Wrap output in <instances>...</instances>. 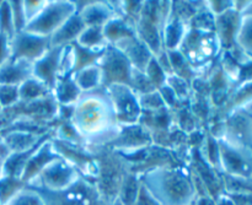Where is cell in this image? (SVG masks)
Segmentation results:
<instances>
[{
    "label": "cell",
    "mask_w": 252,
    "mask_h": 205,
    "mask_svg": "<svg viewBox=\"0 0 252 205\" xmlns=\"http://www.w3.org/2000/svg\"><path fill=\"white\" fill-rule=\"evenodd\" d=\"M100 88L81 93L73 105L70 116L71 127L76 134L88 143L97 145L110 144L121 132L110 97Z\"/></svg>",
    "instance_id": "1"
},
{
    "label": "cell",
    "mask_w": 252,
    "mask_h": 205,
    "mask_svg": "<svg viewBox=\"0 0 252 205\" xmlns=\"http://www.w3.org/2000/svg\"><path fill=\"white\" fill-rule=\"evenodd\" d=\"M138 176L160 205H189L197 199L192 174L184 167L155 166Z\"/></svg>",
    "instance_id": "2"
},
{
    "label": "cell",
    "mask_w": 252,
    "mask_h": 205,
    "mask_svg": "<svg viewBox=\"0 0 252 205\" xmlns=\"http://www.w3.org/2000/svg\"><path fill=\"white\" fill-rule=\"evenodd\" d=\"M219 49L220 44L216 32L199 31L189 27L179 51L197 73L216 58Z\"/></svg>",
    "instance_id": "3"
},
{
    "label": "cell",
    "mask_w": 252,
    "mask_h": 205,
    "mask_svg": "<svg viewBox=\"0 0 252 205\" xmlns=\"http://www.w3.org/2000/svg\"><path fill=\"white\" fill-rule=\"evenodd\" d=\"M34 191L38 192L42 197L44 205H111L100 193L96 183H91L83 176L79 177L78 181L63 191Z\"/></svg>",
    "instance_id": "4"
},
{
    "label": "cell",
    "mask_w": 252,
    "mask_h": 205,
    "mask_svg": "<svg viewBox=\"0 0 252 205\" xmlns=\"http://www.w3.org/2000/svg\"><path fill=\"white\" fill-rule=\"evenodd\" d=\"M75 12L74 1H47L37 16L26 25L25 31L38 36L51 37Z\"/></svg>",
    "instance_id": "5"
},
{
    "label": "cell",
    "mask_w": 252,
    "mask_h": 205,
    "mask_svg": "<svg viewBox=\"0 0 252 205\" xmlns=\"http://www.w3.org/2000/svg\"><path fill=\"white\" fill-rule=\"evenodd\" d=\"M105 88L112 103L116 119L121 127L138 124L142 117L139 96L127 85H110Z\"/></svg>",
    "instance_id": "6"
},
{
    "label": "cell",
    "mask_w": 252,
    "mask_h": 205,
    "mask_svg": "<svg viewBox=\"0 0 252 205\" xmlns=\"http://www.w3.org/2000/svg\"><path fill=\"white\" fill-rule=\"evenodd\" d=\"M80 176L81 175L73 165L61 157L48 165L33 181L27 183L26 186L34 189L58 192L70 187L74 182L78 181Z\"/></svg>",
    "instance_id": "7"
},
{
    "label": "cell",
    "mask_w": 252,
    "mask_h": 205,
    "mask_svg": "<svg viewBox=\"0 0 252 205\" xmlns=\"http://www.w3.org/2000/svg\"><path fill=\"white\" fill-rule=\"evenodd\" d=\"M97 65L102 73V88L115 84L129 86L133 66L116 46L107 44Z\"/></svg>",
    "instance_id": "8"
},
{
    "label": "cell",
    "mask_w": 252,
    "mask_h": 205,
    "mask_svg": "<svg viewBox=\"0 0 252 205\" xmlns=\"http://www.w3.org/2000/svg\"><path fill=\"white\" fill-rule=\"evenodd\" d=\"M10 59H22L30 63H36L51 49V38L22 31L15 34L10 41Z\"/></svg>",
    "instance_id": "9"
},
{
    "label": "cell",
    "mask_w": 252,
    "mask_h": 205,
    "mask_svg": "<svg viewBox=\"0 0 252 205\" xmlns=\"http://www.w3.org/2000/svg\"><path fill=\"white\" fill-rule=\"evenodd\" d=\"M64 48L65 47L51 48L39 60L33 63V68H32V76L48 86L52 91L61 74Z\"/></svg>",
    "instance_id": "10"
},
{
    "label": "cell",
    "mask_w": 252,
    "mask_h": 205,
    "mask_svg": "<svg viewBox=\"0 0 252 205\" xmlns=\"http://www.w3.org/2000/svg\"><path fill=\"white\" fill-rule=\"evenodd\" d=\"M61 155L58 154V151L54 147L53 142H52V138H49L48 140L41 144V146L36 150V151L32 154V156L30 157L29 162L26 164V167L24 170V174L21 176V181L25 184L30 183L31 181H33L44 169H46L48 165H51L52 162L56 161V160L61 159Z\"/></svg>",
    "instance_id": "11"
},
{
    "label": "cell",
    "mask_w": 252,
    "mask_h": 205,
    "mask_svg": "<svg viewBox=\"0 0 252 205\" xmlns=\"http://www.w3.org/2000/svg\"><path fill=\"white\" fill-rule=\"evenodd\" d=\"M240 12L230 9L224 14L216 16V34L218 37L220 48L231 49L236 44L239 26H240Z\"/></svg>",
    "instance_id": "12"
},
{
    "label": "cell",
    "mask_w": 252,
    "mask_h": 205,
    "mask_svg": "<svg viewBox=\"0 0 252 205\" xmlns=\"http://www.w3.org/2000/svg\"><path fill=\"white\" fill-rule=\"evenodd\" d=\"M152 144V138L143 125L138 124L121 127L118 137L112 142L113 146L120 147L122 151L144 149Z\"/></svg>",
    "instance_id": "13"
},
{
    "label": "cell",
    "mask_w": 252,
    "mask_h": 205,
    "mask_svg": "<svg viewBox=\"0 0 252 205\" xmlns=\"http://www.w3.org/2000/svg\"><path fill=\"white\" fill-rule=\"evenodd\" d=\"M115 46L127 57L130 65L139 71H145L149 61L154 58L153 52L137 36L123 39Z\"/></svg>",
    "instance_id": "14"
},
{
    "label": "cell",
    "mask_w": 252,
    "mask_h": 205,
    "mask_svg": "<svg viewBox=\"0 0 252 205\" xmlns=\"http://www.w3.org/2000/svg\"><path fill=\"white\" fill-rule=\"evenodd\" d=\"M33 63L22 59H9L0 66V85L20 86L32 78Z\"/></svg>",
    "instance_id": "15"
},
{
    "label": "cell",
    "mask_w": 252,
    "mask_h": 205,
    "mask_svg": "<svg viewBox=\"0 0 252 205\" xmlns=\"http://www.w3.org/2000/svg\"><path fill=\"white\" fill-rule=\"evenodd\" d=\"M85 24L83 22L81 17L78 14H74L69 17L49 38H51V48L57 47H65L76 42L81 32L85 29Z\"/></svg>",
    "instance_id": "16"
},
{
    "label": "cell",
    "mask_w": 252,
    "mask_h": 205,
    "mask_svg": "<svg viewBox=\"0 0 252 205\" xmlns=\"http://www.w3.org/2000/svg\"><path fill=\"white\" fill-rule=\"evenodd\" d=\"M49 138H51L49 134H44L43 137L41 138V140H39L33 147H31V149L26 150V151L12 152V154L7 155L6 159L2 162V176H9L14 177V178L21 179V176L22 174H24V170L25 167H26V164L29 162L30 157H31L32 154L41 146V144H43V143L46 142V140H48Z\"/></svg>",
    "instance_id": "17"
},
{
    "label": "cell",
    "mask_w": 252,
    "mask_h": 205,
    "mask_svg": "<svg viewBox=\"0 0 252 205\" xmlns=\"http://www.w3.org/2000/svg\"><path fill=\"white\" fill-rule=\"evenodd\" d=\"M78 15L86 27H103L112 17L116 16L110 4L103 1H89V4L80 12H78Z\"/></svg>",
    "instance_id": "18"
},
{
    "label": "cell",
    "mask_w": 252,
    "mask_h": 205,
    "mask_svg": "<svg viewBox=\"0 0 252 205\" xmlns=\"http://www.w3.org/2000/svg\"><path fill=\"white\" fill-rule=\"evenodd\" d=\"M189 27V24L185 22L184 20L170 15L161 32L162 47H164L165 51L179 49Z\"/></svg>",
    "instance_id": "19"
},
{
    "label": "cell",
    "mask_w": 252,
    "mask_h": 205,
    "mask_svg": "<svg viewBox=\"0 0 252 205\" xmlns=\"http://www.w3.org/2000/svg\"><path fill=\"white\" fill-rule=\"evenodd\" d=\"M53 97L62 106H73L79 97L81 96V90L76 85L75 80L73 78V74L65 76H59L57 79V83L54 85Z\"/></svg>",
    "instance_id": "20"
},
{
    "label": "cell",
    "mask_w": 252,
    "mask_h": 205,
    "mask_svg": "<svg viewBox=\"0 0 252 205\" xmlns=\"http://www.w3.org/2000/svg\"><path fill=\"white\" fill-rule=\"evenodd\" d=\"M103 34L108 44H117L126 38L137 36L135 29L125 17L115 16L103 26Z\"/></svg>",
    "instance_id": "21"
},
{
    "label": "cell",
    "mask_w": 252,
    "mask_h": 205,
    "mask_svg": "<svg viewBox=\"0 0 252 205\" xmlns=\"http://www.w3.org/2000/svg\"><path fill=\"white\" fill-rule=\"evenodd\" d=\"M42 137L43 135H41V137H34L31 133L14 130V132H9L7 134L2 135L1 143L6 147L9 154H12V152H21L31 149V147H33L41 140Z\"/></svg>",
    "instance_id": "22"
},
{
    "label": "cell",
    "mask_w": 252,
    "mask_h": 205,
    "mask_svg": "<svg viewBox=\"0 0 252 205\" xmlns=\"http://www.w3.org/2000/svg\"><path fill=\"white\" fill-rule=\"evenodd\" d=\"M71 48H73V56H74V70L73 74L76 71L81 70L84 68H88V66L97 65L98 61H100L101 57L103 56V52L105 48L102 49H90L85 48V47H81L80 44H78L76 42H73L70 44Z\"/></svg>",
    "instance_id": "23"
},
{
    "label": "cell",
    "mask_w": 252,
    "mask_h": 205,
    "mask_svg": "<svg viewBox=\"0 0 252 205\" xmlns=\"http://www.w3.org/2000/svg\"><path fill=\"white\" fill-rule=\"evenodd\" d=\"M73 78L83 93L102 88V73L98 65L81 69L73 74Z\"/></svg>",
    "instance_id": "24"
},
{
    "label": "cell",
    "mask_w": 252,
    "mask_h": 205,
    "mask_svg": "<svg viewBox=\"0 0 252 205\" xmlns=\"http://www.w3.org/2000/svg\"><path fill=\"white\" fill-rule=\"evenodd\" d=\"M19 95L20 102L30 103L33 102V101L43 100V98L52 96L53 93L48 86H46L43 83L32 76L19 86Z\"/></svg>",
    "instance_id": "25"
},
{
    "label": "cell",
    "mask_w": 252,
    "mask_h": 205,
    "mask_svg": "<svg viewBox=\"0 0 252 205\" xmlns=\"http://www.w3.org/2000/svg\"><path fill=\"white\" fill-rule=\"evenodd\" d=\"M166 53L170 59V63H171L174 75L184 79V80H186L187 83L192 85V83L196 80L197 73L194 71V69L189 65V63L186 60L184 54H182L179 49H176V51H166Z\"/></svg>",
    "instance_id": "26"
},
{
    "label": "cell",
    "mask_w": 252,
    "mask_h": 205,
    "mask_svg": "<svg viewBox=\"0 0 252 205\" xmlns=\"http://www.w3.org/2000/svg\"><path fill=\"white\" fill-rule=\"evenodd\" d=\"M140 179L137 174H128L125 176L117 199L123 205H133L138 198L140 191Z\"/></svg>",
    "instance_id": "27"
},
{
    "label": "cell",
    "mask_w": 252,
    "mask_h": 205,
    "mask_svg": "<svg viewBox=\"0 0 252 205\" xmlns=\"http://www.w3.org/2000/svg\"><path fill=\"white\" fill-rule=\"evenodd\" d=\"M76 43L90 49H102L108 44L103 34V27L97 26L85 27V29L76 39Z\"/></svg>",
    "instance_id": "28"
},
{
    "label": "cell",
    "mask_w": 252,
    "mask_h": 205,
    "mask_svg": "<svg viewBox=\"0 0 252 205\" xmlns=\"http://www.w3.org/2000/svg\"><path fill=\"white\" fill-rule=\"evenodd\" d=\"M189 26L199 31L214 32L216 31V16L207 7V4H204L189 20Z\"/></svg>",
    "instance_id": "29"
},
{
    "label": "cell",
    "mask_w": 252,
    "mask_h": 205,
    "mask_svg": "<svg viewBox=\"0 0 252 205\" xmlns=\"http://www.w3.org/2000/svg\"><path fill=\"white\" fill-rule=\"evenodd\" d=\"M26 184L20 178L2 176L0 177V205H5L11 198H14Z\"/></svg>",
    "instance_id": "30"
},
{
    "label": "cell",
    "mask_w": 252,
    "mask_h": 205,
    "mask_svg": "<svg viewBox=\"0 0 252 205\" xmlns=\"http://www.w3.org/2000/svg\"><path fill=\"white\" fill-rule=\"evenodd\" d=\"M129 88H132V90L134 91L138 96L147 95V93L158 91L157 88H154V85L152 84V81L149 80V78L147 76V74H145L144 71H139L134 68H133V70H132Z\"/></svg>",
    "instance_id": "31"
},
{
    "label": "cell",
    "mask_w": 252,
    "mask_h": 205,
    "mask_svg": "<svg viewBox=\"0 0 252 205\" xmlns=\"http://www.w3.org/2000/svg\"><path fill=\"white\" fill-rule=\"evenodd\" d=\"M236 44H239L241 49L252 54V16L241 17Z\"/></svg>",
    "instance_id": "32"
},
{
    "label": "cell",
    "mask_w": 252,
    "mask_h": 205,
    "mask_svg": "<svg viewBox=\"0 0 252 205\" xmlns=\"http://www.w3.org/2000/svg\"><path fill=\"white\" fill-rule=\"evenodd\" d=\"M166 85L174 91L176 97L179 98L182 105H185V102H187L191 97V84H189L184 79L172 74V75L167 76Z\"/></svg>",
    "instance_id": "33"
},
{
    "label": "cell",
    "mask_w": 252,
    "mask_h": 205,
    "mask_svg": "<svg viewBox=\"0 0 252 205\" xmlns=\"http://www.w3.org/2000/svg\"><path fill=\"white\" fill-rule=\"evenodd\" d=\"M5 205H44V202L38 192L25 186V188H22Z\"/></svg>",
    "instance_id": "34"
},
{
    "label": "cell",
    "mask_w": 252,
    "mask_h": 205,
    "mask_svg": "<svg viewBox=\"0 0 252 205\" xmlns=\"http://www.w3.org/2000/svg\"><path fill=\"white\" fill-rule=\"evenodd\" d=\"M0 33L6 36L10 41L16 34L9 1H0Z\"/></svg>",
    "instance_id": "35"
},
{
    "label": "cell",
    "mask_w": 252,
    "mask_h": 205,
    "mask_svg": "<svg viewBox=\"0 0 252 205\" xmlns=\"http://www.w3.org/2000/svg\"><path fill=\"white\" fill-rule=\"evenodd\" d=\"M19 102V86L0 85V107L1 110L15 107Z\"/></svg>",
    "instance_id": "36"
},
{
    "label": "cell",
    "mask_w": 252,
    "mask_h": 205,
    "mask_svg": "<svg viewBox=\"0 0 252 205\" xmlns=\"http://www.w3.org/2000/svg\"><path fill=\"white\" fill-rule=\"evenodd\" d=\"M139 103L142 107V112H157L162 108H167L159 91H154V92L147 93V95H140Z\"/></svg>",
    "instance_id": "37"
},
{
    "label": "cell",
    "mask_w": 252,
    "mask_h": 205,
    "mask_svg": "<svg viewBox=\"0 0 252 205\" xmlns=\"http://www.w3.org/2000/svg\"><path fill=\"white\" fill-rule=\"evenodd\" d=\"M144 73L147 74V76L149 78V80L152 81V84L154 85V88H157V90H159L160 88H162V86L166 84L167 75L165 74V71L160 68L155 57L149 61Z\"/></svg>",
    "instance_id": "38"
},
{
    "label": "cell",
    "mask_w": 252,
    "mask_h": 205,
    "mask_svg": "<svg viewBox=\"0 0 252 205\" xmlns=\"http://www.w3.org/2000/svg\"><path fill=\"white\" fill-rule=\"evenodd\" d=\"M10 9H11V16L12 21H14L15 32L20 33V32L25 31L27 21L26 16H25L24 11V1H9Z\"/></svg>",
    "instance_id": "39"
},
{
    "label": "cell",
    "mask_w": 252,
    "mask_h": 205,
    "mask_svg": "<svg viewBox=\"0 0 252 205\" xmlns=\"http://www.w3.org/2000/svg\"><path fill=\"white\" fill-rule=\"evenodd\" d=\"M159 93L160 96H161L162 101H164L165 106H166L167 108H181V107H185L184 105H182L181 102H180L179 98L176 97V95H175L174 91L171 90V88H169V86L165 84L162 88H160L159 90Z\"/></svg>",
    "instance_id": "40"
},
{
    "label": "cell",
    "mask_w": 252,
    "mask_h": 205,
    "mask_svg": "<svg viewBox=\"0 0 252 205\" xmlns=\"http://www.w3.org/2000/svg\"><path fill=\"white\" fill-rule=\"evenodd\" d=\"M47 1H24V11L26 16V21L29 24L34 16H37L39 11L44 7ZM26 29V27H25Z\"/></svg>",
    "instance_id": "41"
},
{
    "label": "cell",
    "mask_w": 252,
    "mask_h": 205,
    "mask_svg": "<svg viewBox=\"0 0 252 205\" xmlns=\"http://www.w3.org/2000/svg\"><path fill=\"white\" fill-rule=\"evenodd\" d=\"M206 4L207 7L211 10V12L214 16L224 14L225 11H228V10L234 7V2L231 1H207Z\"/></svg>",
    "instance_id": "42"
},
{
    "label": "cell",
    "mask_w": 252,
    "mask_h": 205,
    "mask_svg": "<svg viewBox=\"0 0 252 205\" xmlns=\"http://www.w3.org/2000/svg\"><path fill=\"white\" fill-rule=\"evenodd\" d=\"M11 56V47H10V39L6 36L0 33V66L7 61Z\"/></svg>",
    "instance_id": "43"
},
{
    "label": "cell",
    "mask_w": 252,
    "mask_h": 205,
    "mask_svg": "<svg viewBox=\"0 0 252 205\" xmlns=\"http://www.w3.org/2000/svg\"><path fill=\"white\" fill-rule=\"evenodd\" d=\"M133 205H160L158 203L157 199L152 196V194L148 192V189L144 186H140L139 194H138V198L135 201V203Z\"/></svg>",
    "instance_id": "44"
},
{
    "label": "cell",
    "mask_w": 252,
    "mask_h": 205,
    "mask_svg": "<svg viewBox=\"0 0 252 205\" xmlns=\"http://www.w3.org/2000/svg\"><path fill=\"white\" fill-rule=\"evenodd\" d=\"M196 205H217L216 199L212 198L211 196H204V197H197Z\"/></svg>",
    "instance_id": "45"
},
{
    "label": "cell",
    "mask_w": 252,
    "mask_h": 205,
    "mask_svg": "<svg viewBox=\"0 0 252 205\" xmlns=\"http://www.w3.org/2000/svg\"><path fill=\"white\" fill-rule=\"evenodd\" d=\"M189 205H196V201H194L193 203H192V204H189Z\"/></svg>",
    "instance_id": "46"
},
{
    "label": "cell",
    "mask_w": 252,
    "mask_h": 205,
    "mask_svg": "<svg viewBox=\"0 0 252 205\" xmlns=\"http://www.w3.org/2000/svg\"><path fill=\"white\" fill-rule=\"evenodd\" d=\"M1 111H2V110H1V107H0V112H1Z\"/></svg>",
    "instance_id": "47"
}]
</instances>
